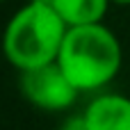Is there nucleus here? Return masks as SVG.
<instances>
[{"label":"nucleus","instance_id":"1","mask_svg":"<svg viewBox=\"0 0 130 130\" xmlns=\"http://www.w3.org/2000/svg\"><path fill=\"white\" fill-rule=\"evenodd\" d=\"M69 27L50 2L30 0L11 14L2 30V55L18 71L55 64Z\"/></svg>","mask_w":130,"mask_h":130},{"label":"nucleus","instance_id":"2","mask_svg":"<svg viewBox=\"0 0 130 130\" xmlns=\"http://www.w3.org/2000/svg\"><path fill=\"white\" fill-rule=\"evenodd\" d=\"M55 64L80 94H101L119 75L123 48L105 23L69 27Z\"/></svg>","mask_w":130,"mask_h":130},{"label":"nucleus","instance_id":"3","mask_svg":"<svg viewBox=\"0 0 130 130\" xmlns=\"http://www.w3.org/2000/svg\"><path fill=\"white\" fill-rule=\"evenodd\" d=\"M18 85L25 101L43 112H64L71 105H75L80 96V91L69 82V78L57 64L21 73Z\"/></svg>","mask_w":130,"mask_h":130},{"label":"nucleus","instance_id":"4","mask_svg":"<svg viewBox=\"0 0 130 130\" xmlns=\"http://www.w3.org/2000/svg\"><path fill=\"white\" fill-rule=\"evenodd\" d=\"M80 117L87 130H130V96L101 91L87 103Z\"/></svg>","mask_w":130,"mask_h":130},{"label":"nucleus","instance_id":"5","mask_svg":"<svg viewBox=\"0 0 130 130\" xmlns=\"http://www.w3.org/2000/svg\"><path fill=\"white\" fill-rule=\"evenodd\" d=\"M53 9L66 23V27H85L103 23L110 0H50Z\"/></svg>","mask_w":130,"mask_h":130},{"label":"nucleus","instance_id":"6","mask_svg":"<svg viewBox=\"0 0 130 130\" xmlns=\"http://www.w3.org/2000/svg\"><path fill=\"white\" fill-rule=\"evenodd\" d=\"M62 130H87V128H85V121H82V117L78 114V117H73V119L64 121Z\"/></svg>","mask_w":130,"mask_h":130},{"label":"nucleus","instance_id":"7","mask_svg":"<svg viewBox=\"0 0 130 130\" xmlns=\"http://www.w3.org/2000/svg\"><path fill=\"white\" fill-rule=\"evenodd\" d=\"M110 2H114V5H123V7H128L130 0H110Z\"/></svg>","mask_w":130,"mask_h":130}]
</instances>
